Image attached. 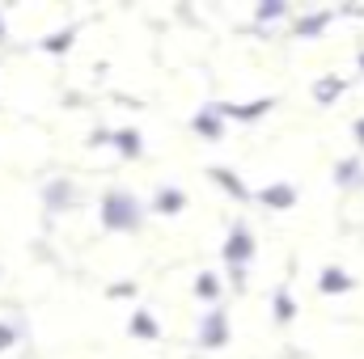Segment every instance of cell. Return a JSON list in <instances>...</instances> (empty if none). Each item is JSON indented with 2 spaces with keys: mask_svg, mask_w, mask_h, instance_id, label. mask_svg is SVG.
Listing matches in <instances>:
<instances>
[{
  "mask_svg": "<svg viewBox=\"0 0 364 359\" xmlns=\"http://www.w3.org/2000/svg\"><path fill=\"white\" fill-rule=\"evenodd\" d=\"M13 343H17V330H13V326H0V351L13 347Z\"/></svg>",
  "mask_w": 364,
  "mask_h": 359,
  "instance_id": "cell-16",
  "label": "cell"
},
{
  "mask_svg": "<svg viewBox=\"0 0 364 359\" xmlns=\"http://www.w3.org/2000/svg\"><path fill=\"white\" fill-rule=\"evenodd\" d=\"M73 34H77V30H60V38H51V43H43V51H64V47L73 43Z\"/></svg>",
  "mask_w": 364,
  "mask_h": 359,
  "instance_id": "cell-15",
  "label": "cell"
},
{
  "mask_svg": "<svg viewBox=\"0 0 364 359\" xmlns=\"http://www.w3.org/2000/svg\"><path fill=\"white\" fill-rule=\"evenodd\" d=\"M255 258V233H250V224H233V233H229V241H225V263L237 270V267H246Z\"/></svg>",
  "mask_w": 364,
  "mask_h": 359,
  "instance_id": "cell-2",
  "label": "cell"
},
{
  "mask_svg": "<svg viewBox=\"0 0 364 359\" xmlns=\"http://www.w3.org/2000/svg\"><path fill=\"white\" fill-rule=\"evenodd\" d=\"M110 140H114V148H119L123 157H140V131H132V127H123V131H114Z\"/></svg>",
  "mask_w": 364,
  "mask_h": 359,
  "instance_id": "cell-9",
  "label": "cell"
},
{
  "mask_svg": "<svg viewBox=\"0 0 364 359\" xmlns=\"http://www.w3.org/2000/svg\"><path fill=\"white\" fill-rule=\"evenodd\" d=\"M220 114H225V110H220L216 101H208V106L195 114V131H199L203 140H220V136H225V123H220Z\"/></svg>",
  "mask_w": 364,
  "mask_h": 359,
  "instance_id": "cell-4",
  "label": "cell"
},
{
  "mask_svg": "<svg viewBox=\"0 0 364 359\" xmlns=\"http://www.w3.org/2000/svg\"><path fill=\"white\" fill-rule=\"evenodd\" d=\"M356 140H360V144H364V118H360V123H356Z\"/></svg>",
  "mask_w": 364,
  "mask_h": 359,
  "instance_id": "cell-18",
  "label": "cell"
},
{
  "mask_svg": "<svg viewBox=\"0 0 364 359\" xmlns=\"http://www.w3.org/2000/svg\"><path fill=\"white\" fill-rule=\"evenodd\" d=\"M352 287H356V279L343 267H326L318 275V292H322V296H339V292H352Z\"/></svg>",
  "mask_w": 364,
  "mask_h": 359,
  "instance_id": "cell-5",
  "label": "cell"
},
{
  "mask_svg": "<svg viewBox=\"0 0 364 359\" xmlns=\"http://www.w3.org/2000/svg\"><path fill=\"white\" fill-rule=\"evenodd\" d=\"M195 292H199L203 300H216V296H220V279H216L212 270H203V275H199V283H195Z\"/></svg>",
  "mask_w": 364,
  "mask_h": 359,
  "instance_id": "cell-11",
  "label": "cell"
},
{
  "mask_svg": "<svg viewBox=\"0 0 364 359\" xmlns=\"http://www.w3.org/2000/svg\"><path fill=\"white\" fill-rule=\"evenodd\" d=\"M182 207H186V194L178 186H161L157 199H153V211H161V216H178Z\"/></svg>",
  "mask_w": 364,
  "mask_h": 359,
  "instance_id": "cell-7",
  "label": "cell"
},
{
  "mask_svg": "<svg viewBox=\"0 0 364 359\" xmlns=\"http://www.w3.org/2000/svg\"><path fill=\"white\" fill-rule=\"evenodd\" d=\"M136 220H140V203L127 190H106L102 194V224L106 228L127 233V228H136Z\"/></svg>",
  "mask_w": 364,
  "mask_h": 359,
  "instance_id": "cell-1",
  "label": "cell"
},
{
  "mask_svg": "<svg viewBox=\"0 0 364 359\" xmlns=\"http://www.w3.org/2000/svg\"><path fill=\"white\" fill-rule=\"evenodd\" d=\"M326 21H331V13H318V17H305V21L296 26V34H301V38H314V34H318V30H322Z\"/></svg>",
  "mask_w": 364,
  "mask_h": 359,
  "instance_id": "cell-13",
  "label": "cell"
},
{
  "mask_svg": "<svg viewBox=\"0 0 364 359\" xmlns=\"http://www.w3.org/2000/svg\"><path fill=\"white\" fill-rule=\"evenodd\" d=\"M292 313H296L292 309V296H288V287H279L275 292V321H292Z\"/></svg>",
  "mask_w": 364,
  "mask_h": 359,
  "instance_id": "cell-12",
  "label": "cell"
},
{
  "mask_svg": "<svg viewBox=\"0 0 364 359\" xmlns=\"http://www.w3.org/2000/svg\"><path fill=\"white\" fill-rule=\"evenodd\" d=\"M339 89H343V81H339V77H331V81H322L314 93H318V101H322V106H331V101L339 97Z\"/></svg>",
  "mask_w": 364,
  "mask_h": 359,
  "instance_id": "cell-14",
  "label": "cell"
},
{
  "mask_svg": "<svg viewBox=\"0 0 364 359\" xmlns=\"http://www.w3.org/2000/svg\"><path fill=\"white\" fill-rule=\"evenodd\" d=\"M0 38H4V17H0Z\"/></svg>",
  "mask_w": 364,
  "mask_h": 359,
  "instance_id": "cell-19",
  "label": "cell"
},
{
  "mask_svg": "<svg viewBox=\"0 0 364 359\" xmlns=\"http://www.w3.org/2000/svg\"><path fill=\"white\" fill-rule=\"evenodd\" d=\"M259 203H267V207H292V203H296V186H288V182H272V186L259 190Z\"/></svg>",
  "mask_w": 364,
  "mask_h": 359,
  "instance_id": "cell-6",
  "label": "cell"
},
{
  "mask_svg": "<svg viewBox=\"0 0 364 359\" xmlns=\"http://www.w3.org/2000/svg\"><path fill=\"white\" fill-rule=\"evenodd\" d=\"M208 178H212V182H220L225 190H233L237 199H246V186L237 182V174H233V170H225V165H212V170H208Z\"/></svg>",
  "mask_w": 364,
  "mask_h": 359,
  "instance_id": "cell-10",
  "label": "cell"
},
{
  "mask_svg": "<svg viewBox=\"0 0 364 359\" xmlns=\"http://www.w3.org/2000/svg\"><path fill=\"white\" fill-rule=\"evenodd\" d=\"M132 334L136 338H144V343H157V321H153V313L149 309H136V317H132Z\"/></svg>",
  "mask_w": 364,
  "mask_h": 359,
  "instance_id": "cell-8",
  "label": "cell"
},
{
  "mask_svg": "<svg viewBox=\"0 0 364 359\" xmlns=\"http://www.w3.org/2000/svg\"><path fill=\"white\" fill-rule=\"evenodd\" d=\"M259 17H263V21H267V17H284V4H263Z\"/></svg>",
  "mask_w": 364,
  "mask_h": 359,
  "instance_id": "cell-17",
  "label": "cell"
},
{
  "mask_svg": "<svg viewBox=\"0 0 364 359\" xmlns=\"http://www.w3.org/2000/svg\"><path fill=\"white\" fill-rule=\"evenodd\" d=\"M199 343H203V347H225V343H229V317H225V309H212V313L203 317Z\"/></svg>",
  "mask_w": 364,
  "mask_h": 359,
  "instance_id": "cell-3",
  "label": "cell"
},
{
  "mask_svg": "<svg viewBox=\"0 0 364 359\" xmlns=\"http://www.w3.org/2000/svg\"><path fill=\"white\" fill-rule=\"evenodd\" d=\"M360 68H364V55H360Z\"/></svg>",
  "mask_w": 364,
  "mask_h": 359,
  "instance_id": "cell-20",
  "label": "cell"
}]
</instances>
